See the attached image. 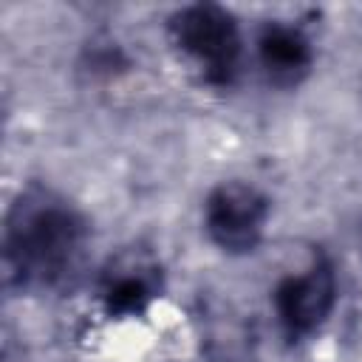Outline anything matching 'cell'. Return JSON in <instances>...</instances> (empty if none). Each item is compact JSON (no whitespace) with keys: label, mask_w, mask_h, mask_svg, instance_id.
Returning a JSON list of instances; mask_svg holds the SVG:
<instances>
[{"label":"cell","mask_w":362,"mask_h":362,"mask_svg":"<svg viewBox=\"0 0 362 362\" xmlns=\"http://www.w3.org/2000/svg\"><path fill=\"white\" fill-rule=\"evenodd\" d=\"M82 235L71 206L48 195H25L8 215L6 266L20 283H54L79 257Z\"/></svg>","instance_id":"cell-1"},{"label":"cell","mask_w":362,"mask_h":362,"mask_svg":"<svg viewBox=\"0 0 362 362\" xmlns=\"http://www.w3.org/2000/svg\"><path fill=\"white\" fill-rule=\"evenodd\" d=\"M170 34L175 48L189 57L206 82L226 85L238 71L240 37L229 11L221 6H187L173 23Z\"/></svg>","instance_id":"cell-2"},{"label":"cell","mask_w":362,"mask_h":362,"mask_svg":"<svg viewBox=\"0 0 362 362\" xmlns=\"http://www.w3.org/2000/svg\"><path fill=\"white\" fill-rule=\"evenodd\" d=\"M266 198L240 181L221 184L206 201V232L223 252H252L263 235Z\"/></svg>","instance_id":"cell-3"},{"label":"cell","mask_w":362,"mask_h":362,"mask_svg":"<svg viewBox=\"0 0 362 362\" xmlns=\"http://www.w3.org/2000/svg\"><path fill=\"white\" fill-rule=\"evenodd\" d=\"M274 308L288 337L311 334L334 308V274L328 263H314L286 277L274 291Z\"/></svg>","instance_id":"cell-4"},{"label":"cell","mask_w":362,"mask_h":362,"mask_svg":"<svg viewBox=\"0 0 362 362\" xmlns=\"http://www.w3.org/2000/svg\"><path fill=\"white\" fill-rule=\"evenodd\" d=\"M260 65L277 85H294L311 65V45L305 34L294 25H266L257 40Z\"/></svg>","instance_id":"cell-5"},{"label":"cell","mask_w":362,"mask_h":362,"mask_svg":"<svg viewBox=\"0 0 362 362\" xmlns=\"http://www.w3.org/2000/svg\"><path fill=\"white\" fill-rule=\"evenodd\" d=\"M150 297H153L150 277L144 272H136V269H124L122 274H110L105 288H102V300H105L110 314H139V311H144Z\"/></svg>","instance_id":"cell-6"}]
</instances>
